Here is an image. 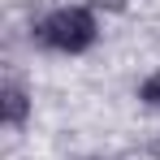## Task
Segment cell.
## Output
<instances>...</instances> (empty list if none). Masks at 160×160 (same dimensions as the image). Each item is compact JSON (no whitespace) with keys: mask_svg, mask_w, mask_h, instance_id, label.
<instances>
[{"mask_svg":"<svg viewBox=\"0 0 160 160\" xmlns=\"http://www.w3.org/2000/svg\"><path fill=\"white\" fill-rule=\"evenodd\" d=\"M138 95H143L147 104H156V108H160V74H152V78L143 82V91H138Z\"/></svg>","mask_w":160,"mask_h":160,"instance_id":"3","label":"cell"},{"mask_svg":"<svg viewBox=\"0 0 160 160\" xmlns=\"http://www.w3.org/2000/svg\"><path fill=\"white\" fill-rule=\"evenodd\" d=\"M35 39L52 52H87L95 43V18L87 9H56L35 26Z\"/></svg>","mask_w":160,"mask_h":160,"instance_id":"1","label":"cell"},{"mask_svg":"<svg viewBox=\"0 0 160 160\" xmlns=\"http://www.w3.org/2000/svg\"><path fill=\"white\" fill-rule=\"evenodd\" d=\"M26 108H30L26 91L9 82V87H4V126H22V121H26Z\"/></svg>","mask_w":160,"mask_h":160,"instance_id":"2","label":"cell"}]
</instances>
